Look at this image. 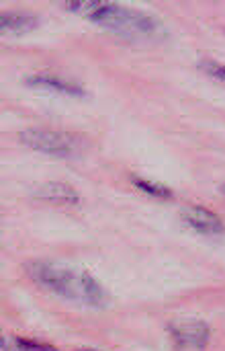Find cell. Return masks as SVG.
Listing matches in <instances>:
<instances>
[{
	"label": "cell",
	"instance_id": "cell-1",
	"mask_svg": "<svg viewBox=\"0 0 225 351\" xmlns=\"http://www.w3.org/2000/svg\"><path fill=\"white\" fill-rule=\"evenodd\" d=\"M68 10L80 12L113 31H119L123 35H140V37H150V35H160L164 31V25L150 12L123 6L117 2H68L64 4Z\"/></svg>",
	"mask_w": 225,
	"mask_h": 351
},
{
	"label": "cell",
	"instance_id": "cell-2",
	"mask_svg": "<svg viewBox=\"0 0 225 351\" xmlns=\"http://www.w3.org/2000/svg\"><path fill=\"white\" fill-rule=\"evenodd\" d=\"M29 274L35 278L37 284L45 286L47 290H51L59 296L82 300V302L94 304V306H103L109 300L105 288L86 271L59 267V265H53L47 261H33V263H29Z\"/></svg>",
	"mask_w": 225,
	"mask_h": 351
},
{
	"label": "cell",
	"instance_id": "cell-3",
	"mask_svg": "<svg viewBox=\"0 0 225 351\" xmlns=\"http://www.w3.org/2000/svg\"><path fill=\"white\" fill-rule=\"evenodd\" d=\"M21 140L45 154L53 156H72L74 154V140L57 130H47V128H29L21 132Z\"/></svg>",
	"mask_w": 225,
	"mask_h": 351
},
{
	"label": "cell",
	"instance_id": "cell-4",
	"mask_svg": "<svg viewBox=\"0 0 225 351\" xmlns=\"http://www.w3.org/2000/svg\"><path fill=\"white\" fill-rule=\"evenodd\" d=\"M170 335L181 350H203L209 341L211 329L199 319H176L170 323Z\"/></svg>",
	"mask_w": 225,
	"mask_h": 351
},
{
	"label": "cell",
	"instance_id": "cell-5",
	"mask_svg": "<svg viewBox=\"0 0 225 351\" xmlns=\"http://www.w3.org/2000/svg\"><path fill=\"white\" fill-rule=\"evenodd\" d=\"M183 220L203 234H222L225 230L222 218L205 206H187L183 210Z\"/></svg>",
	"mask_w": 225,
	"mask_h": 351
},
{
	"label": "cell",
	"instance_id": "cell-6",
	"mask_svg": "<svg viewBox=\"0 0 225 351\" xmlns=\"http://www.w3.org/2000/svg\"><path fill=\"white\" fill-rule=\"evenodd\" d=\"M35 195L43 202L57 204V206H76L80 202V193L72 185L62 181H49L39 185L35 189Z\"/></svg>",
	"mask_w": 225,
	"mask_h": 351
},
{
	"label": "cell",
	"instance_id": "cell-7",
	"mask_svg": "<svg viewBox=\"0 0 225 351\" xmlns=\"http://www.w3.org/2000/svg\"><path fill=\"white\" fill-rule=\"evenodd\" d=\"M27 82L31 86H41V88H51V90H57V93H66V95H82V86H78L76 82L72 80H66V78H59V76H53V74H45V72H39V74H31L27 78Z\"/></svg>",
	"mask_w": 225,
	"mask_h": 351
},
{
	"label": "cell",
	"instance_id": "cell-8",
	"mask_svg": "<svg viewBox=\"0 0 225 351\" xmlns=\"http://www.w3.org/2000/svg\"><path fill=\"white\" fill-rule=\"evenodd\" d=\"M37 14L29 10H4L0 14V29L2 31H29L37 25Z\"/></svg>",
	"mask_w": 225,
	"mask_h": 351
},
{
	"label": "cell",
	"instance_id": "cell-9",
	"mask_svg": "<svg viewBox=\"0 0 225 351\" xmlns=\"http://www.w3.org/2000/svg\"><path fill=\"white\" fill-rule=\"evenodd\" d=\"M2 351H57V350H55L53 346L39 343V341H33V339L6 335V337L2 339Z\"/></svg>",
	"mask_w": 225,
	"mask_h": 351
},
{
	"label": "cell",
	"instance_id": "cell-10",
	"mask_svg": "<svg viewBox=\"0 0 225 351\" xmlns=\"http://www.w3.org/2000/svg\"><path fill=\"white\" fill-rule=\"evenodd\" d=\"M131 181H133L140 189H144L146 193H150V195H156V197H170V195H172V191H170L166 185L158 183V181L144 179V177H131Z\"/></svg>",
	"mask_w": 225,
	"mask_h": 351
},
{
	"label": "cell",
	"instance_id": "cell-11",
	"mask_svg": "<svg viewBox=\"0 0 225 351\" xmlns=\"http://www.w3.org/2000/svg\"><path fill=\"white\" fill-rule=\"evenodd\" d=\"M201 66L209 72V74H213V76H217V78H222L225 80V66L224 64H220V62H215V60H203L201 62Z\"/></svg>",
	"mask_w": 225,
	"mask_h": 351
},
{
	"label": "cell",
	"instance_id": "cell-12",
	"mask_svg": "<svg viewBox=\"0 0 225 351\" xmlns=\"http://www.w3.org/2000/svg\"><path fill=\"white\" fill-rule=\"evenodd\" d=\"M222 191H224V193H225V183H224V185H222Z\"/></svg>",
	"mask_w": 225,
	"mask_h": 351
}]
</instances>
